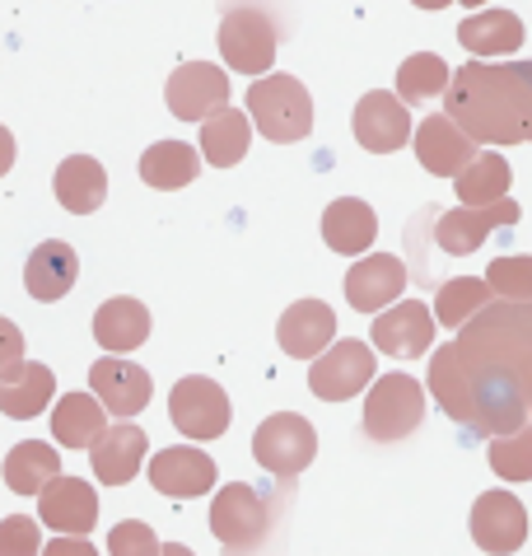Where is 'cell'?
<instances>
[{
  "mask_svg": "<svg viewBox=\"0 0 532 556\" xmlns=\"http://www.w3.org/2000/svg\"><path fill=\"white\" fill-rule=\"evenodd\" d=\"M532 355V304H491L458 342L434 351L430 393L453 421L472 435H519L532 416L528 365Z\"/></svg>",
  "mask_w": 532,
  "mask_h": 556,
  "instance_id": "6da1fadb",
  "label": "cell"
},
{
  "mask_svg": "<svg viewBox=\"0 0 532 556\" xmlns=\"http://www.w3.org/2000/svg\"><path fill=\"white\" fill-rule=\"evenodd\" d=\"M448 117L477 146L532 141V61H467L453 75Z\"/></svg>",
  "mask_w": 532,
  "mask_h": 556,
  "instance_id": "7a4b0ae2",
  "label": "cell"
},
{
  "mask_svg": "<svg viewBox=\"0 0 532 556\" xmlns=\"http://www.w3.org/2000/svg\"><path fill=\"white\" fill-rule=\"evenodd\" d=\"M276 529V505L248 482H229L211 501V533L225 556H257Z\"/></svg>",
  "mask_w": 532,
  "mask_h": 556,
  "instance_id": "3957f363",
  "label": "cell"
},
{
  "mask_svg": "<svg viewBox=\"0 0 532 556\" xmlns=\"http://www.w3.org/2000/svg\"><path fill=\"white\" fill-rule=\"evenodd\" d=\"M248 117H253V127L276 146L304 141L313 131V94L304 89V80L276 71V75H266V80L248 85Z\"/></svg>",
  "mask_w": 532,
  "mask_h": 556,
  "instance_id": "277c9868",
  "label": "cell"
},
{
  "mask_svg": "<svg viewBox=\"0 0 532 556\" xmlns=\"http://www.w3.org/2000/svg\"><path fill=\"white\" fill-rule=\"evenodd\" d=\"M426 421V389L420 379L411 375H379V383L369 389L365 397V416H359V430L373 440V444H397L406 440L411 430H420Z\"/></svg>",
  "mask_w": 532,
  "mask_h": 556,
  "instance_id": "5b68a950",
  "label": "cell"
},
{
  "mask_svg": "<svg viewBox=\"0 0 532 556\" xmlns=\"http://www.w3.org/2000/svg\"><path fill=\"white\" fill-rule=\"evenodd\" d=\"M215 48H220L229 71L266 80V71H271V61H276V20L262 5H233L220 20Z\"/></svg>",
  "mask_w": 532,
  "mask_h": 556,
  "instance_id": "8992f818",
  "label": "cell"
},
{
  "mask_svg": "<svg viewBox=\"0 0 532 556\" xmlns=\"http://www.w3.org/2000/svg\"><path fill=\"white\" fill-rule=\"evenodd\" d=\"M313 454H318V430L300 412H276L253 430V458L280 482L300 477L313 463Z\"/></svg>",
  "mask_w": 532,
  "mask_h": 556,
  "instance_id": "52a82bcc",
  "label": "cell"
},
{
  "mask_svg": "<svg viewBox=\"0 0 532 556\" xmlns=\"http://www.w3.org/2000/svg\"><path fill=\"white\" fill-rule=\"evenodd\" d=\"M168 421H174L187 440H220L233 421L229 393L215 379L187 375L174 383V393H168Z\"/></svg>",
  "mask_w": 532,
  "mask_h": 556,
  "instance_id": "ba28073f",
  "label": "cell"
},
{
  "mask_svg": "<svg viewBox=\"0 0 532 556\" xmlns=\"http://www.w3.org/2000/svg\"><path fill=\"white\" fill-rule=\"evenodd\" d=\"M373 383H379V375H373V346L351 342V337L337 342L308 369V389H313V397H322V403H346V397L373 389Z\"/></svg>",
  "mask_w": 532,
  "mask_h": 556,
  "instance_id": "9c48e42d",
  "label": "cell"
},
{
  "mask_svg": "<svg viewBox=\"0 0 532 556\" xmlns=\"http://www.w3.org/2000/svg\"><path fill=\"white\" fill-rule=\"evenodd\" d=\"M411 146H416V160H420V168H426V174H434V178H453V182H458L467 168L481 160L477 141H472V136H467L448 113H434V117L420 122Z\"/></svg>",
  "mask_w": 532,
  "mask_h": 556,
  "instance_id": "30bf717a",
  "label": "cell"
},
{
  "mask_svg": "<svg viewBox=\"0 0 532 556\" xmlns=\"http://www.w3.org/2000/svg\"><path fill=\"white\" fill-rule=\"evenodd\" d=\"M164 99H168V113L178 122H201V127H206L220 108H229V80H225L220 66H211V61H187V66L174 71Z\"/></svg>",
  "mask_w": 532,
  "mask_h": 556,
  "instance_id": "8fae6325",
  "label": "cell"
},
{
  "mask_svg": "<svg viewBox=\"0 0 532 556\" xmlns=\"http://www.w3.org/2000/svg\"><path fill=\"white\" fill-rule=\"evenodd\" d=\"M532 533L528 509L514 491H486L472 505V543L491 556H509L523 547V538Z\"/></svg>",
  "mask_w": 532,
  "mask_h": 556,
  "instance_id": "7c38bea8",
  "label": "cell"
},
{
  "mask_svg": "<svg viewBox=\"0 0 532 556\" xmlns=\"http://www.w3.org/2000/svg\"><path fill=\"white\" fill-rule=\"evenodd\" d=\"M89 393L113 412V416H140L154 397V379L127 355H103L89 369Z\"/></svg>",
  "mask_w": 532,
  "mask_h": 556,
  "instance_id": "4fadbf2b",
  "label": "cell"
},
{
  "mask_svg": "<svg viewBox=\"0 0 532 556\" xmlns=\"http://www.w3.org/2000/svg\"><path fill=\"white\" fill-rule=\"evenodd\" d=\"M351 122H355V141L365 146L369 154H393L406 141H416L411 136V113H406V103L397 94H388V89H369V94L355 103Z\"/></svg>",
  "mask_w": 532,
  "mask_h": 556,
  "instance_id": "5bb4252c",
  "label": "cell"
},
{
  "mask_svg": "<svg viewBox=\"0 0 532 556\" xmlns=\"http://www.w3.org/2000/svg\"><path fill=\"white\" fill-rule=\"evenodd\" d=\"M276 342L294 361H322L337 346V314L322 300H300L290 304L276 323Z\"/></svg>",
  "mask_w": 532,
  "mask_h": 556,
  "instance_id": "9a60e30c",
  "label": "cell"
},
{
  "mask_svg": "<svg viewBox=\"0 0 532 556\" xmlns=\"http://www.w3.org/2000/svg\"><path fill=\"white\" fill-rule=\"evenodd\" d=\"M519 202H499V206H458V211H444V215H434V239H440V249L453 253V257H467V253H477L481 243H486L495 229H509V225H519Z\"/></svg>",
  "mask_w": 532,
  "mask_h": 556,
  "instance_id": "2e32d148",
  "label": "cell"
},
{
  "mask_svg": "<svg viewBox=\"0 0 532 556\" xmlns=\"http://www.w3.org/2000/svg\"><path fill=\"white\" fill-rule=\"evenodd\" d=\"M369 342H373V351L393 355V361H416V355H426L434 342V314L420 300L393 304L388 314L373 318Z\"/></svg>",
  "mask_w": 532,
  "mask_h": 556,
  "instance_id": "e0dca14e",
  "label": "cell"
},
{
  "mask_svg": "<svg viewBox=\"0 0 532 556\" xmlns=\"http://www.w3.org/2000/svg\"><path fill=\"white\" fill-rule=\"evenodd\" d=\"M150 486L174 501H192L215 491V458L192 450V444H174L150 458Z\"/></svg>",
  "mask_w": 532,
  "mask_h": 556,
  "instance_id": "ac0fdd59",
  "label": "cell"
},
{
  "mask_svg": "<svg viewBox=\"0 0 532 556\" xmlns=\"http://www.w3.org/2000/svg\"><path fill=\"white\" fill-rule=\"evenodd\" d=\"M406 290V267L402 257L393 253H373V257H359L355 267L346 271V300L359 308V314H388L397 304V295Z\"/></svg>",
  "mask_w": 532,
  "mask_h": 556,
  "instance_id": "d6986e66",
  "label": "cell"
},
{
  "mask_svg": "<svg viewBox=\"0 0 532 556\" xmlns=\"http://www.w3.org/2000/svg\"><path fill=\"white\" fill-rule=\"evenodd\" d=\"M38 519L47 529H61V538H85L99 523V491L80 477H61L38 496Z\"/></svg>",
  "mask_w": 532,
  "mask_h": 556,
  "instance_id": "ffe728a7",
  "label": "cell"
},
{
  "mask_svg": "<svg viewBox=\"0 0 532 556\" xmlns=\"http://www.w3.org/2000/svg\"><path fill=\"white\" fill-rule=\"evenodd\" d=\"M145 454H150L145 430H140L136 421H117L89 454L93 458V477H99L103 486H127L131 477L145 468Z\"/></svg>",
  "mask_w": 532,
  "mask_h": 556,
  "instance_id": "44dd1931",
  "label": "cell"
},
{
  "mask_svg": "<svg viewBox=\"0 0 532 556\" xmlns=\"http://www.w3.org/2000/svg\"><path fill=\"white\" fill-rule=\"evenodd\" d=\"M93 342L107 355H127L136 346H145L150 342V308L131 295L103 300L99 314H93Z\"/></svg>",
  "mask_w": 532,
  "mask_h": 556,
  "instance_id": "7402d4cb",
  "label": "cell"
},
{
  "mask_svg": "<svg viewBox=\"0 0 532 556\" xmlns=\"http://www.w3.org/2000/svg\"><path fill=\"white\" fill-rule=\"evenodd\" d=\"M75 276H80V257H75V249L66 239H42L34 253H28V267H24V286L28 295L52 304L61 295H71Z\"/></svg>",
  "mask_w": 532,
  "mask_h": 556,
  "instance_id": "603a6c76",
  "label": "cell"
},
{
  "mask_svg": "<svg viewBox=\"0 0 532 556\" xmlns=\"http://www.w3.org/2000/svg\"><path fill=\"white\" fill-rule=\"evenodd\" d=\"M373 235H379V215H373L369 202H359V197H337L322 211V243L332 253H346V257L369 253Z\"/></svg>",
  "mask_w": 532,
  "mask_h": 556,
  "instance_id": "cb8c5ba5",
  "label": "cell"
},
{
  "mask_svg": "<svg viewBox=\"0 0 532 556\" xmlns=\"http://www.w3.org/2000/svg\"><path fill=\"white\" fill-rule=\"evenodd\" d=\"M107 430H113V426H107V407L93 393H66V397H56V407H52V435H56V444L93 454V444H99Z\"/></svg>",
  "mask_w": 532,
  "mask_h": 556,
  "instance_id": "d4e9b609",
  "label": "cell"
},
{
  "mask_svg": "<svg viewBox=\"0 0 532 556\" xmlns=\"http://www.w3.org/2000/svg\"><path fill=\"white\" fill-rule=\"evenodd\" d=\"M523 20L514 10H481V14H467L458 24V42L477 61L481 56H509L523 48Z\"/></svg>",
  "mask_w": 532,
  "mask_h": 556,
  "instance_id": "484cf974",
  "label": "cell"
},
{
  "mask_svg": "<svg viewBox=\"0 0 532 556\" xmlns=\"http://www.w3.org/2000/svg\"><path fill=\"white\" fill-rule=\"evenodd\" d=\"M61 454L42 440H24L5 454V486L14 496H42L52 482H61Z\"/></svg>",
  "mask_w": 532,
  "mask_h": 556,
  "instance_id": "4316f807",
  "label": "cell"
},
{
  "mask_svg": "<svg viewBox=\"0 0 532 556\" xmlns=\"http://www.w3.org/2000/svg\"><path fill=\"white\" fill-rule=\"evenodd\" d=\"M52 188H56V202L71 215H93L107 197V174H103L99 160H89V154H71V160H61Z\"/></svg>",
  "mask_w": 532,
  "mask_h": 556,
  "instance_id": "83f0119b",
  "label": "cell"
},
{
  "mask_svg": "<svg viewBox=\"0 0 532 556\" xmlns=\"http://www.w3.org/2000/svg\"><path fill=\"white\" fill-rule=\"evenodd\" d=\"M56 393V375L38 361H28L20 375L0 379V412L10 416V421H34V416L52 403Z\"/></svg>",
  "mask_w": 532,
  "mask_h": 556,
  "instance_id": "f1b7e54d",
  "label": "cell"
},
{
  "mask_svg": "<svg viewBox=\"0 0 532 556\" xmlns=\"http://www.w3.org/2000/svg\"><path fill=\"white\" fill-rule=\"evenodd\" d=\"M201 168V150H192L187 141H154L140 154V178L150 182L154 192H178L197 178Z\"/></svg>",
  "mask_w": 532,
  "mask_h": 556,
  "instance_id": "f546056e",
  "label": "cell"
},
{
  "mask_svg": "<svg viewBox=\"0 0 532 556\" xmlns=\"http://www.w3.org/2000/svg\"><path fill=\"white\" fill-rule=\"evenodd\" d=\"M491 295L495 290L481 281V276H453V281L440 286V295H434V318H440L448 332H467L491 308Z\"/></svg>",
  "mask_w": 532,
  "mask_h": 556,
  "instance_id": "4dcf8cb0",
  "label": "cell"
},
{
  "mask_svg": "<svg viewBox=\"0 0 532 556\" xmlns=\"http://www.w3.org/2000/svg\"><path fill=\"white\" fill-rule=\"evenodd\" d=\"M248 141H253V117L239 113V108H220L206 127H201V154L215 168H233L248 154Z\"/></svg>",
  "mask_w": 532,
  "mask_h": 556,
  "instance_id": "1f68e13d",
  "label": "cell"
},
{
  "mask_svg": "<svg viewBox=\"0 0 532 556\" xmlns=\"http://www.w3.org/2000/svg\"><path fill=\"white\" fill-rule=\"evenodd\" d=\"M509 182H514V174H509L505 154H481V160L458 178V202L472 206V211L499 206V202H509Z\"/></svg>",
  "mask_w": 532,
  "mask_h": 556,
  "instance_id": "d6a6232c",
  "label": "cell"
},
{
  "mask_svg": "<svg viewBox=\"0 0 532 556\" xmlns=\"http://www.w3.org/2000/svg\"><path fill=\"white\" fill-rule=\"evenodd\" d=\"M453 75H458V71H448L444 56L416 52V56H406L397 66V99H406V103L440 99V94H448V89H453Z\"/></svg>",
  "mask_w": 532,
  "mask_h": 556,
  "instance_id": "836d02e7",
  "label": "cell"
},
{
  "mask_svg": "<svg viewBox=\"0 0 532 556\" xmlns=\"http://www.w3.org/2000/svg\"><path fill=\"white\" fill-rule=\"evenodd\" d=\"M486 286L509 304H532V257L528 253L523 257L519 253L495 257L486 267Z\"/></svg>",
  "mask_w": 532,
  "mask_h": 556,
  "instance_id": "e575fe53",
  "label": "cell"
},
{
  "mask_svg": "<svg viewBox=\"0 0 532 556\" xmlns=\"http://www.w3.org/2000/svg\"><path fill=\"white\" fill-rule=\"evenodd\" d=\"M491 468L505 482H532V430H519V435L491 440Z\"/></svg>",
  "mask_w": 532,
  "mask_h": 556,
  "instance_id": "d590c367",
  "label": "cell"
},
{
  "mask_svg": "<svg viewBox=\"0 0 532 556\" xmlns=\"http://www.w3.org/2000/svg\"><path fill=\"white\" fill-rule=\"evenodd\" d=\"M107 552L113 556H164V543L154 538L150 523L140 519H122L113 533H107Z\"/></svg>",
  "mask_w": 532,
  "mask_h": 556,
  "instance_id": "8d00e7d4",
  "label": "cell"
},
{
  "mask_svg": "<svg viewBox=\"0 0 532 556\" xmlns=\"http://www.w3.org/2000/svg\"><path fill=\"white\" fill-rule=\"evenodd\" d=\"M38 547H42L38 519L10 515L5 523H0V556H38Z\"/></svg>",
  "mask_w": 532,
  "mask_h": 556,
  "instance_id": "74e56055",
  "label": "cell"
},
{
  "mask_svg": "<svg viewBox=\"0 0 532 556\" xmlns=\"http://www.w3.org/2000/svg\"><path fill=\"white\" fill-rule=\"evenodd\" d=\"M42 556H99V552H93L85 538H56V543L42 547Z\"/></svg>",
  "mask_w": 532,
  "mask_h": 556,
  "instance_id": "f35d334b",
  "label": "cell"
},
{
  "mask_svg": "<svg viewBox=\"0 0 532 556\" xmlns=\"http://www.w3.org/2000/svg\"><path fill=\"white\" fill-rule=\"evenodd\" d=\"M164 556H192V547H182V543H164Z\"/></svg>",
  "mask_w": 532,
  "mask_h": 556,
  "instance_id": "ab89813d",
  "label": "cell"
}]
</instances>
